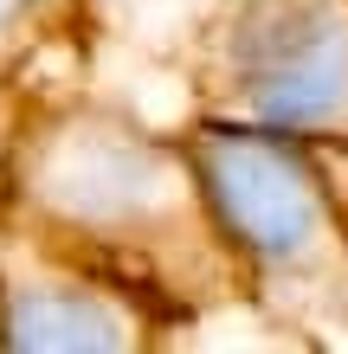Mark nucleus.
Listing matches in <instances>:
<instances>
[{
  "mask_svg": "<svg viewBox=\"0 0 348 354\" xmlns=\"http://www.w3.org/2000/svg\"><path fill=\"white\" fill-rule=\"evenodd\" d=\"M0 219L129 297L161 335L252 316L245 264L200 187L181 129H155L91 91L26 97Z\"/></svg>",
  "mask_w": 348,
  "mask_h": 354,
  "instance_id": "1",
  "label": "nucleus"
},
{
  "mask_svg": "<svg viewBox=\"0 0 348 354\" xmlns=\"http://www.w3.org/2000/svg\"><path fill=\"white\" fill-rule=\"evenodd\" d=\"M200 187L245 264L252 316L284 342L348 348V232L297 136L245 122H181Z\"/></svg>",
  "mask_w": 348,
  "mask_h": 354,
  "instance_id": "2",
  "label": "nucleus"
},
{
  "mask_svg": "<svg viewBox=\"0 0 348 354\" xmlns=\"http://www.w3.org/2000/svg\"><path fill=\"white\" fill-rule=\"evenodd\" d=\"M174 58L187 116L348 142V0H207Z\"/></svg>",
  "mask_w": 348,
  "mask_h": 354,
  "instance_id": "3",
  "label": "nucleus"
},
{
  "mask_svg": "<svg viewBox=\"0 0 348 354\" xmlns=\"http://www.w3.org/2000/svg\"><path fill=\"white\" fill-rule=\"evenodd\" d=\"M0 348H110V354H142L168 348V335L142 316L129 297L110 283L84 277L77 264L46 252L19 225L0 219Z\"/></svg>",
  "mask_w": 348,
  "mask_h": 354,
  "instance_id": "4",
  "label": "nucleus"
},
{
  "mask_svg": "<svg viewBox=\"0 0 348 354\" xmlns=\"http://www.w3.org/2000/svg\"><path fill=\"white\" fill-rule=\"evenodd\" d=\"M104 0H0V84L46 91L58 65H91Z\"/></svg>",
  "mask_w": 348,
  "mask_h": 354,
  "instance_id": "5",
  "label": "nucleus"
},
{
  "mask_svg": "<svg viewBox=\"0 0 348 354\" xmlns=\"http://www.w3.org/2000/svg\"><path fill=\"white\" fill-rule=\"evenodd\" d=\"M26 84H0V200H7V161H13V136H19V116H26Z\"/></svg>",
  "mask_w": 348,
  "mask_h": 354,
  "instance_id": "6",
  "label": "nucleus"
}]
</instances>
